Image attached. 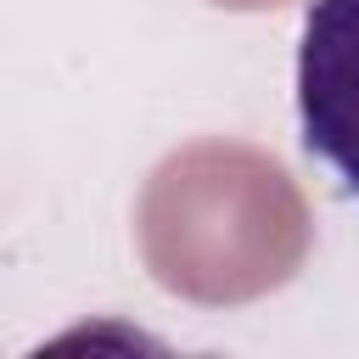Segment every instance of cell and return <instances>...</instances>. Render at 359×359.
<instances>
[{
  "label": "cell",
  "instance_id": "obj_3",
  "mask_svg": "<svg viewBox=\"0 0 359 359\" xmlns=\"http://www.w3.org/2000/svg\"><path fill=\"white\" fill-rule=\"evenodd\" d=\"M219 6H280V0H219Z\"/></svg>",
  "mask_w": 359,
  "mask_h": 359
},
{
  "label": "cell",
  "instance_id": "obj_1",
  "mask_svg": "<svg viewBox=\"0 0 359 359\" xmlns=\"http://www.w3.org/2000/svg\"><path fill=\"white\" fill-rule=\"evenodd\" d=\"M140 241L168 292L241 303L280 286L303 264L309 213L275 157L202 140L151 174L140 202Z\"/></svg>",
  "mask_w": 359,
  "mask_h": 359
},
{
  "label": "cell",
  "instance_id": "obj_2",
  "mask_svg": "<svg viewBox=\"0 0 359 359\" xmlns=\"http://www.w3.org/2000/svg\"><path fill=\"white\" fill-rule=\"evenodd\" d=\"M303 151L359 202V0H314L297 45Z\"/></svg>",
  "mask_w": 359,
  "mask_h": 359
}]
</instances>
